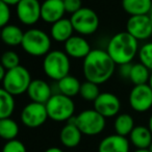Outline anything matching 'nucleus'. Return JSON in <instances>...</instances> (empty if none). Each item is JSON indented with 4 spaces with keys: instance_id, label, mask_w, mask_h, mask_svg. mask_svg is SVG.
<instances>
[{
    "instance_id": "1",
    "label": "nucleus",
    "mask_w": 152,
    "mask_h": 152,
    "mask_svg": "<svg viewBox=\"0 0 152 152\" xmlns=\"http://www.w3.org/2000/svg\"><path fill=\"white\" fill-rule=\"evenodd\" d=\"M116 66L105 49L94 48L83 59V73L86 80L100 86L112 78Z\"/></svg>"
},
{
    "instance_id": "2",
    "label": "nucleus",
    "mask_w": 152,
    "mask_h": 152,
    "mask_svg": "<svg viewBox=\"0 0 152 152\" xmlns=\"http://www.w3.org/2000/svg\"><path fill=\"white\" fill-rule=\"evenodd\" d=\"M139 49L140 45L137 39L127 31H120L115 34L108 40L105 50L115 64L120 66L132 64V61L137 56Z\"/></svg>"
},
{
    "instance_id": "3",
    "label": "nucleus",
    "mask_w": 152,
    "mask_h": 152,
    "mask_svg": "<svg viewBox=\"0 0 152 152\" xmlns=\"http://www.w3.org/2000/svg\"><path fill=\"white\" fill-rule=\"evenodd\" d=\"M52 39L50 34L41 28L31 27L24 32L21 47L24 52L34 57H44L51 51Z\"/></svg>"
},
{
    "instance_id": "4",
    "label": "nucleus",
    "mask_w": 152,
    "mask_h": 152,
    "mask_svg": "<svg viewBox=\"0 0 152 152\" xmlns=\"http://www.w3.org/2000/svg\"><path fill=\"white\" fill-rule=\"evenodd\" d=\"M42 67L45 75L49 79L57 83L70 74L71 61L64 50L54 49L44 56Z\"/></svg>"
},
{
    "instance_id": "5",
    "label": "nucleus",
    "mask_w": 152,
    "mask_h": 152,
    "mask_svg": "<svg viewBox=\"0 0 152 152\" xmlns=\"http://www.w3.org/2000/svg\"><path fill=\"white\" fill-rule=\"evenodd\" d=\"M49 119L54 122H69L74 117L75 102L61 93H54L46 103Z\"/></svg>"
},
{
    "instance_id": "6",
    "label": "nucleus",
    "mask_w": 152,
    "mask_h": 152,
    "mask_svg": "<svg viewBox=\"0 0 152 152\" xmlns=\"http://www.w3.org/2000/svg\"><path fill=\"white\" fill-rule=\"evenodd\" d=\"M31 80V75L28 69L20 65L11 70H7L1 83H2V89H4L12 95L19 96L27 93Z\"/></svg>"
},
{
    "instance_id": "7",
    "label": "nucleus",
    "mask_w": 152,
    "mask_h": 152,
    "mask_svg": "<svg viewBox=\"0 0 152 152\" xmlns=\"http://www.w3.org/2000/svg\"><path fill=\"white\" fill-rule=\"evenodd\" d=\"M70 121L78 127L85 135H97L104 130L106 125V118L94 108L85 110L74 116Z\"/></svg>"
},
{
    "instance_id": "8",
    "label": "nucleus",
    "mask_w": 152,
    "mask_h": 152,
    "mask_svg": "<svg viewBox=\"0 0 152 152\" xmlns=\"http://www.w3.org/2000/svg\"><path fill=\"white\" fill-rule=\"evenodd\" d=\"M74 31L83 37L92 36L98 30L100 19L97 13L90 7H83L78 12L74 13L70 17Z\"/></svg>"
},
{
    "instance_id": "9",
    "label": "nucleus",
    "mask_w": 152,
    "mask_h": 152,
    "mask_svg": "<svg viewBox=\"0 0 152 152\" xmlns=\"http://www.w3.org/2000/svg\"><path fill=\"white\" fill-rule=\"evenodd\" d=\"M48 118L46 104L32 101L26 104L20 114L22 124L28 128H38L42 126Z\"/></svg>"
},
{
    "instance_id": "10",
    "label": "nucleus",
    "mask_w": 152,
    "mask_h": 152,
    "mask_svg": "<svg viewBox=\"0 0 152 152\" xmlns=\"http://www.w3.org/2000/svg\"><path fill=\"white\" fill-rule=\"evenodd\" d=\"M129 106L137 113H146L152 107V89L148 85L133 86L128 95Z\"/></svg>"
},
{
    "instance_id": "11",
    "label": "nucleus",
    "mask_w": 152,
    "mask_h": 152,
    "mask_svg": "<svg viewBox=\"0 0 152 152\" xmlns=\"http://www.w3.org/2000/svg\"><path fill=\"white\" fill-rule=\"evenodd\" d=\"M41 5L39 0H21L16 5V15L20 23L34 26L41 20Z\"/></svg>"
},
{
    "instance_id": "12",
    "label": "nucleus",
    "mask_w": 152,
    "mask_h": 152,
    "mask_svg": "<svg viewBox=\"0 0 152 152\" xmlns=\"http://www.w3.org/2000/svg\"><path fill=\"white\" fill-rule=\"evenodd\" d=\"M93 104L94 110L101 114L104 118L117 117L121 110L120 99L112 92H101Z\"/></svg>"
},
{
    "instance_id": "13",
    "label": "nucleus",
    "mask_w": 152,
    "mask_h": 152,
    "mask_svg": "<svg viewBox=\"0 0 152 152\" xmlns=\"http://www.w3.org/2000/svg\"><path fill=\"white\" fill-rule=\"evenodd\" d=\"M126 31L137 41H147L152 37L149 15L130 16L126 22Z\"/></svg>"
},
{
    "instance_id": "14",
    "label": "nucleus",
    "mask_w": 152,
    "mask_h": 152,
    "mask_svg": "<svg viewBox=\"0 0 152 152\" xmlns=\"http://www.w3.org/2000/svg\"><path fill=\"white\" fill-rule=\"evenodd\" d=\"M64 51L70 58L83 59L92 51V47L86 37L76 34L64 43Z\"/></svg>"
},
{
    "instance_id": "15",
    "label": "nucleus",
    "mask_w": 152,
    "mask_h": 152,
    "mask_svg": "<svg viewBox=\"0 0 152 152\" xmlns=\"http://www.w3.org/2000/svg\"><path fill=\"white\" fill-rule=\"evenodd\" d=\"M66 9L63 0H44L41 5V20L53 24L65 18Z\"/></svg>"
},
{
    "instance_id": "16",
    "label": "nucleus",
    "mask_w": 152,
    "mask_h": 152,
    "mask_svg": "<svg viewBox=\"0 0 152 152\" xmlns=\"http://www.w3.org/2000/svg\"><path fill=\"white\" fill-rule=\"evenodd\" d=\"M26 94L30 101L46 104L54 93L49 83H47L44 79L36 78L31 80Z\"/></svg>"
},
{
    "instance_id": "17",
    "label": "nucleus",
    "mask_w": 152,
    "mask_h": 152,
    "mask_svg": "<svg viewBox=\"0 0 152 152\" xmlns=\"http://www.w3.org/2000/svg\"><path fill=\"white\" fill-rule=\"evenodd\" d=\"M130 141L117 133L105 137L98 145V152H129Z\"/></svg>"
},
{
    "instance_id": "18",
    "label": "nucleus",
    "mask_w": 152,
    "mask_h": 152,
    "mask_svg": "<svg viewBox=\"0 0 152 152\" xmlns=\"http://www.w3.org/2000/svg\"><path fill=\"white\" fill-rule=\"evenodd\" d=\"M74 28L70 18H63L50 26V37L57 43H66L74 34Z\"/></svg>"
},
{
    "instance_id": "19",
    "label": "nucleus",
    "mask_w": 152,
    "mask_h": 152,
    "mask_svg": "<svg viewBox=\"0 0 152 152\" xmlns=\"http://www.w3.org/2000/svg\"><path fill=\"white\" fill-rule=\"evenodd\" d=\"M83 132L74 124L72 121H69L61 128L59 133L61 143L67 148H75L80 144Z\"/></svg>"
},
{
    "instance_id": "20",
    "label": "nucleus",
    "mask_w": 152,
    "mask_h": 152,
    "mask_svg": "<svg viewBox=\"0 0 152 152\" xmlns=\"http://www.w3.org/2000/svg\"><path fill=\"white\" fill-rule=\"evenodd\" d=\"M121 5L129 16L149 15L152 11V0H122Z\"/></svg>"
},
{
    "instance_id": "21",
    "label": "nucleus",
    "mask_w": 152,
    "mask_h": 152,
    "mask_svg": "<svg viewBox=\"0 0 152 152\" xmlns=\"http://www.w3.org/2000/svg\"><path fill=\"white\" fill-rule=\"evenodd\" d=\"M129 141L137 149H148L152 143V133L148 127L139 125L129 134Z\"/></svg>"
},
{
    "instance_id": "22",
    "label": "nucleus",
    "mask_w": 152,
    "mask_h": 152,
    "mask_svg": "<svg viewBox=\"0 0 152 152\" xmlns=\"http://www.w3.org/2000/svg\"><path fill=\"white\" fill-rule=\"evenodd\" d=\"M24 32L16 24H7V25L1 27V40L5 45L11 47L21 46L23 41Z\"/></svg>"
},
{
    "instance_id": "23",
    "label": "nucleus",
    "mask_w": 152,
    "mask_h": 152,
    "mask_svg": "<svg viewBox=\"0 0 152 152\" xmlns=\"http://www.w3.org/2000/svg\"><path fill=\"white\" fill-rule=\"evenodd\" d=\"M80 87L81 83L79 81V79L75 76L71 75V74L67 75L66 77L61 78V80L56 83V88L58 93L68 96L70 98H73L75 96L79 95Z\"/></svg>"
},
{
    "instance_id": "24",
    "label": "nucleus",
    "mask_w": 152,
    "mask_h": 152,
    "mask_svg": "<svg viewBox=\"0 0 152 152\" xmlns=\"http://www.w3.org/2000/svg\"><path fill=\"white\" fill-rule=\"evenodd\" d=\"M134 120L132 116L126 113L119 114L116 117L114 122V129L115 132L122 137H127L131 133V131L134 128Z\"/></svg>"
},
{
    "instance_id": "25",
    "label": "nucleus",
    "mask_w": 152,
    "mask_h": 152,
    "mask_svg": "<svg viewBox=\"0 0 152 152\" xmlns=\"http://www.w3.org/2000/svg\"><path fill=\"white\" fill-rule=\"evenodd\" d=\"M150 74H151V71L146 66H144L140 61L139 63H134L132 64L129 80L133 86L147 85L149 83Z\"/></svg>"
},
{
    "instance_id": "26",
    "label": "nucleus",
    "mask_w": 152,
    "mask_h": 152,
    "mask_svg": "<svg viewBox=\"0 0 152 152\" xmlns=\"http://www.w3.org/2000/svg\"><path fill=\"white\" fill-rule=\"evenodd\" d=\"M15 96L10 94L4 89H0V119L11 118L15 110Z\"/></svg>"
},
{
    "instance_id": "27",
    "label": "nucleus",
    "mask_w": 152,
    "mask_h": 152,
    "mask_svg": "<svg viewBox=\"0 0 152 152\" xmlns=\"http://www.w3.org/2000/svg\"><path fill=\"white\" fill-rule=\"evenodd\" d=\"M19 134V125L12 118L0 119V137L5 141H12Z\"/></svg>"
},
{
    "instance_id": "28",
    "label": "nucleus",
    "mask_w": 152,
    "mask_h": 152,
    "mask_svg": "<svg viewBox=\"0 0 152 152\" xmlns=\"http://www.w3.org/2000/svg\"><path fill=\"white\" fill-rule=\"evenodd\" d=\"M100 93L101 92L99 89V85H97V83H91L88 80H86L85 83H81L79 95L86 101L94 102L100 95Z\"/></svg>"
},
{
    "instance_id": "29",
    "label": "nucleus",
    "mask_w": 152,
    "mask_h": 152,
    "mask_svg": "<svg viewBox=\"0 0 152 152\" xmlns=\"http://www.w3.org/2000/svg\"><path fill=\"white\" fill-rule=\"evenodd\" d=\"M137 58L140 63L152 71V42H146L140 46Z\"/></svg>"
},
{
    "instance_id": "30",
    "label": "nucleus",
    "mask_w": 152,
    "mask_h": 152,
    "mask_svg": "<svg viewBox=\"0 0 152 152\" xmlns=\"http://www.w3.org/2000/svg\"><path fill=\"white\" fill-rule=\"evenodd\" d=\"M1 65L7 70H11L20 66L19 54L14 50H7L1 55Z\"/></svg>"
},
{
    "instance_id": "31",
    "label": "nucleus",
    "mask_w": 152,
    "mask_h": 152,
    "mask_svg": "<svg viewBox=\"0 0 152 152\" xmlns=\"http://www.w3.org/2000/svg\"><path fill=\"white\" fill-rule=\"evenodd\" d=\"M2 152H27L26 147L21 141L15 139L12 141H7L3 146Z\"/></svg>"
},
{
    "instance_id": "32",
    "label": "nucleus",
    "mask_w": 152,
    "mask_h": 152,
    "mask_svg": "<svg viewBox=\"0 0 152 152\" xmlns=\"http://www.w3.org/2000/svg\"><path fill=\"white\" fill-rule=\"evenodd\" d=\"M12 19V11L11 7L4 2H0V26H3L10 24Z\"/></svg>"
},
{
    "instance_id": "33",
    "label": "nucleus",
    "mask_w": 152,
    "mask_h": 152,
    "mask_svg": "<svg viewBox=\"0 0 152 152\" xmlns=\"http://www.w3.org/2000/svg\"><path fill=\"white\" fill-rule=\"evenodd\" d=\"M64 4H65L66 13L70 15H73L74 13L78 12L81 7H83L81 0H65Z\"/></svg>"
},
{
    "instance_id": "34",
    "label": "nucleus",
    "mask_w": 152,
    "mask_h": 152,
    "mask_svg": "<svg viewBox=\"0 0 152 152\" xmlns=\"http://www.w3.org/2000/svg\"><path fill=\"white\" fill-rule=\"evenodd\" d=\"M131 68H132V64H124V65H120L118 68L119 76L123 79H129Z\"/></svg>"
},
{
    "instance_id": "35",
    "label": "nucleus",
    "mask_w": 152,
    "mask_h": 152,
    "mask_svg": "<svg viewBox=\"0 0 152 152\" xmlns=\"http://www.w3.org/2000/svg\"><path fill=\"white\" fill-rule=\"evenodd\" d=\"M1 2H4V3H7V4H9L10 7H13V5H17L18 3L21 1V0H0Z\"/></svg>"
},
{
    "instance_id": "36",
    "label": "nucleus",
    "mask_w": 152,
    "mask_h": 152,
    "mask_svg": "<svg viewBox=\"0 0 152 152\" xmlns=\"http://www.w3.org/2000/svg\"><path fill=\"white\" fill-rule=\"evenodd\" d=\"M7 70L5 69L2 65H0V80H2V79L4 78V76H5V74H7Z\"/></svg>"
},
{
    "instance_id": "37",
    "label": "nucleus",
    "mask_w": 152,
    "mask_h": 152,
    "mask_svg": "<svg viewBox=\"0 0 152 152\" xmlns=\"http://www.w3.org/2000/svg\"><path fill=\"white\" fill-rule=\"evenodd\" d=\"M45 152H64V151L57 147H50V148H48Z\"/></svg>"
},
{
    "instance_id": "38",
    "label": "nucleus",
    "mask_w": 152,
    "mask_h": 152,
    "mask_svg": "<svg viewBox=\"0 0 152 152\" xmlns=\"http://www.w3.org/2000/svg\"><path fill=\"white\" fill-rule=\"evenodd\" d=\"M148 128L150 129V131H151V133H152V114H151V116L149 117V120H148Z\"/></svg>"
},
{
    "instance_id": "39",
    "label": "nucleus",
    "mask_w": 152,
    "mask_h": 152,
    "mask_svg": "<svg viewBox=\"0 0 152 152\" xmlns=\"http://www.w3.org/2000/svg\"><path fill=\"white\" fill-rule=\"evenodd\" d=\"M148 85H149L150 88L152 89V71H151V74H150V78H149V83H148Z\"/></svg>"
},
{
    "instance_id": "40",
    "label": "nucleus",
    "mask_w": 152,
    "mask_h": 152,
    "mask_svg": "<svg viewBox=\"0 0 152 152\" xmlns=\"http://www.w3.org/2000/svg\"><path fill=\"white\" fill-rule=\"evenodd\" d=\"M134 152H150L148 149H137Z\"/></svg>"
},
{
    "instance_id": "41",
    "label": "nucleus",
    "mask_w": 152,
    "mask_h": 152,
    "mask_svg": "<svg viewBox=\"0 0 152 152\" xmlns=\"http://www.w3.org/2000/svg\"><path fill=\"white\" fill-rule=\"evenodd\" d=\"M149 18H150V22H151V26H152V11H151V13L149 14Z\"/></svg>"
},
{
    "instance_id": "42",
    "label": "nucleus",
    "mask_w": 152,
    "mask_h": 152,
    "mask_svg": "<svg viewBox=\"0 0 152 152\" xmlns=\"http://www.w3.org/2000/svg\"><path fill=\"white\" fill-rule=\"evenodd\" d=\"M148 150H149L150 152H152V143H151V145H150V147L148 148Z\"/></svg>"
},
{
    "instance_id": "43",
    "label": "nucleus",
    "mask_w": 152,
    "mask_h": 152,
    "mask_svg": "<svg viewBox=\"0 0 152 152\" xmlns=\"http://www.w3.org/2000/svg\"><path fill=\"white\" fill-rule=\"evenodd\" d=\"M63 1H65V0H63Z\"/></svg>"
}]
</instances>
